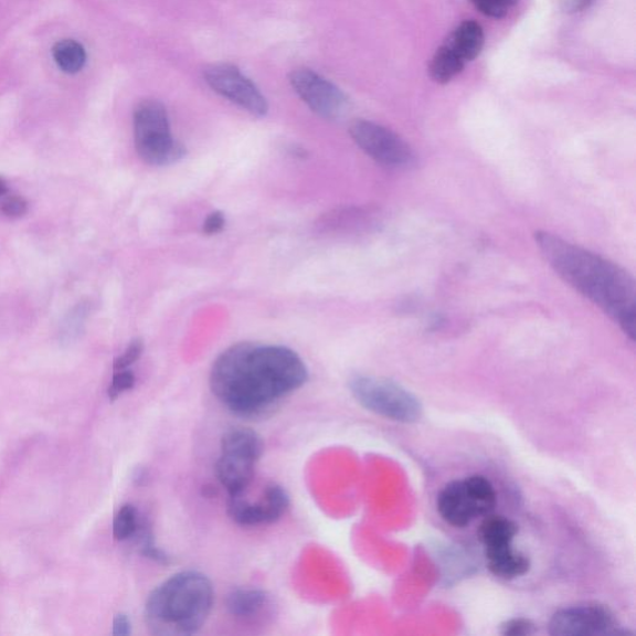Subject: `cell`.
Masks as SVG:
<instances>
[{
    "label": "cell",
    "instance_id": "cell-4",
    "mask_svg": "<svg viewBox=\"0 0 636 636\" xmlns=\"http://www.w3.org/2000/svg\"><path fill=\"white\" fill-rule=\"evenodd\" d=\"M136 151L147 165L163 167L181 161L183 144L172 136L167 109L157 99H145L134 113Z\"/></svg>",
    "mask_w": 636,
    "mask_h": 636
},
{
    "label": "cell",
    "instance_id": "cell-14",
    "mask_svg": "<svg viewBox=\"0 0 636 636\" xmlns=\"http://www.w3.org/2000/svg\"><path fill=\"white\" fill-rule=\"evenodd\" d=\"M487 569L502 580H516L531 570V562L527 556L513 549L512 543L486 549Z\"/></svg>",
    "mask_w": 636,
    "mask_h": 636
},
{
    "label": "cell",
    "instance_id": "cell-5",
    "mask_svg": "<svg viewBox=\"0 0 636 636\" xmlns=\"http://www.w3.org/2000/svg\"><path fill=\"white\" fill-rule=\"evenodd\" d=\"M263 453L262 436L248 427H233L223 435L214 471L229 497L243 496L248 489Z\"/></svg>",
    "mask_w": 636,
    "mask_h": 636
},
{
    "label": "cell",
    "instance_id": "cell-17",
    "mask_svg": "<svg viewBox=\"0 0 636 636\" xmlns=\"http://www.w3.org/2000/svg\"><path fill=\"white\" fill-rule=\"evenodd\" d=\"M465 66L462 60L443 44L432 57L430 73L435 83L447 84L459 75Z\"/></svg>",
    "mask_w": 636,
    "mask_h": 636
},
{
    "label": "cell",
    "instance_id": "cell-11",
    "mask_svg": "<svg viewBox=\"0 0 636 636\" xmlns=\"http://www.w3.org/2000/svg\"><path fill=\"white\" fill-rule=\"evenodd\" d=\"M294 92L315 114L327 119L341 117L348 98L335 84L310 68H297L290 75Z\"/></svg>",
    "mask_w": 636,
    "mask_h": 636
},
{
    "label": "cell",
    "instance_id": "cell-13",
    "mask_svg": "<svg viewBox=\"0 0 636 636\" xmlns=\"http://www.w3.org/2000/svg\"><path fill=\"white\" fill-rule=\"evenodd\" d=\"M225 606L235 619L253 621L268 613L273 606L272 595L257 589H237L227 594Z\"/></svg>",
    "mask_w": 636,
    "mask_h": 636
},
{
    "label": "cell",
    "instance_id": "cell-15",
    "mask_svg": "<svg viewBox=\"0 0 636 636\" xmlns=\"http://www.w3.org/2000/svg\"><path fill=\"white\" fill-rule=\"evenodd\" d=\"M444 45L451 49L465 65L469 64L483 52L485 45L484 29L474 20H466L453 30Z\"/></svg>",
    "mask_w": 636,
    "mask_h": 636
},
{
    "label": "cell",
    "instance_id": "cell-28",
    "mask_svg": "<svg viewBox=\"0 0 636 636\" xmlns=\"http://www.w3.org/2000/svg\"><path fill=\"white\" fill-rule=\"evenodd\" d=\"M8 193V186L4 181V179L0 178V197Z\"/></svg>",
    "mask_w": 636,
    "mask_h": 636
},
{
    "label": "cell",
    "instance_id": "cell-3",
    "mask_svg": "<svg viewBox=\"0 0 636 636\" xmlns=\"http://www.w3.org/2000/svg\"><path fill=\"white\" fill-rule=\"evenodd\" d=\"M213 605L211 580L201 572L183 571L169 576L148 595L145 619L155 635H193L203 628Z\"/></svg>",
    "mask_w": 636,
    "mask_h": 636
},
{
    "label": "cell",
    "instance_id": "cell-6",
    "mask_svg": "<svg viewBox=\"0 0 636 636\" xmlns=\"http://www.w3.org/2000/svg\"><path fill=\"white\" fill-rule=\"evenodd\" d=\"M348 388L354 400L367 411L398 423L411 424L421 420L423 405L404 386L385 378L356 374Z\"/></svg>",
    "mask_w": 636,
    "mask_h": 636
},
{
    "label": "cell",
    "instance_id": "cell-27",
    "mask_svg": "<svg viewBox=\"0 0 636 636\" xmlns=\"http://www.w3.org/2000/svg\"><path fill=\"white\" fill-rule=\"evenodd\" d=\"M593 0H562V7L566 13H579L589 8Z\"/></svg>",
    "mask_w": 636,
    "mask_h": 636
},
{
    "label": "cell",
    "instance_id": "cell-20",
    "mask_svg": "<svg viewBox=\"0 0 636 636\" xmlns=\"http://www.w3.org/2000/svg\"><path fill=\"white\" fill-rule=\"evenodd\" d=\"M477 9L486 17L501 19L519 3V0H471Z\"/></svg>",
    "mask_w": 636,
    "mask_h": 636
},
{
    "label": "cell",
    "instance_id": "cell-9",
    "mask_svg": "<svg viewBox=\"0 0 636 636\" xmlns=\"http://www.w3.org/2000/svg\"><path fill=\"white\" fill-rule=\"evenodd\" d=\"M549 626L550 634L556 636H604L623 633L614 614L598 603L560 610L553 614Z\"/></svg>",
    "mask_w": 636,
    "mask_h": 636
},
{
    "label": "cell",
    "instance_id": "cell-26",
    "mask_svg": "<svg viewBox=\"0 0 636 636\" xmlns=\"http://www.w3.org/2000/svg\"><path fill=\"white\" fill-rule=\"evenodd\" d=\"M131 634V622L125 614H118L114 619V635L126 636Z\"/></svg>",
    "mask_w": 636,
    "mask_h": 636
},
{
    "label": "cell",
    "instance_id": "cell-2",
    "mask_svg": "<svg viewBox=\"0 0 636 636\" xmlns=\"http://www.w3.org/2000/svg\"><path fill=\"white\" fill-rule=\"evenodd\" d=\"M534 241L545 262L563 280L598 306L634 341L636 286L618 264L550 232H537Z\"/></svg>",
    "mask_w": 636,
    "mask_h": 636
},
{
    "label": "cell",
    "instance_id": "cell-8",
    "mask_svg": "<svg viewBox=\"0 0 636 636\" xmlns=\"http://www.w3.org/2000/svg\"><path fill=\"white\" fill-rule=\"evenodd\" d=\"M350 135L358 147L377 163L394 169L410 168L415 162L413 149L401 136L384 126L357 119Z\"/></svg>",
    "mask_w": 636,
    "mask_h": 636
},
{
    "label": "cell",
    "instance_id": "cell-19",
    "mask_svg": "<svg viewBox=\"0 0 636 636\" xmlns=\"http://www.w3.org/2000/svg\"><path fill=\"white\" fill-rule=\"evenodd\" d=\"M139 517L134 505H124L114 520V537L117 541L131 539L138 531Z\"/></svg>",
    "mask_w": 636,
    "mask_h": 636
},
{
    "label": "cell",
    "instance_id": "cell-10",
    "mask_svg": "<svg viewBox=\"0 0 636 636\" xmlns=\"http://www.w3.org/2000/svg\"><path fill=\"white\" fill-rule=\"evenodd\" d=\"M205 83L213 92L257 117L266 116L268 104L261 89L234 65L216 64L205 68Z\"/></svg>",
    "mask_w": 636,
    "mask_h": 636
},
{
    "label": "cell",
    "instance_id": "cell-7",
    "mask_svg": "<svg viewBox=\"0 0 636 636\" xmlns=\"http://www.w3.org/2000/svg\"><path fill=\"white\" fill-rule=\"evenodd\" d=\"M496 505L495 487L483 475H471L445 485L436 499L437 512L456 529H465L480 517L491 515Z\"/></svg>",
    "mask_w": 636,
    "mask_h": 636
},
{
    "label": "cell",
    "instance_id": "cell-1",
    "mask_svg": "<svg viewBox=\"0 0 636 636\" xmlns=\"http://www.w3.org/2000/svg\"><path fill=\"white\" fill-rule=\"evenodd\" d=\"M307 380V367L292 348L255 342L226 348L209 375L216 400L241 416L261 415Z\"/></svg>",
    "mask_w": 636,
    "mask_h": 636
},
{
    "label": "cell",
    "instance_id": "cell-21",
    "mask_svg": "<svg viewBox=\"0 0 636 636\" xmlns=\"http://www.w3.org/2000/svg\"><path fill=\"white\" fill-rule=\"evenodd\" d=\"M136 383L135 374L131 371L123 370L117 371L114 375L112 385L108 388V396L112 401H116L124 392L132 390Z\"/></svg>",
    "mask_w": 636,
    "mask_h": 636
},
{
    "label": "cell",
    "instance_id": "cell-24",
    "mask_svg": "<svg viewBox=\"0 0 636 636\" xmlns=\"http://www.w3.org/2000/svg\"><path fill=\"white\" fill-rule=\"evenodd\" d=\"M2 212L8 218H20L28 213V202L22 197H10L2 205Z\"/></svg>",
    "mask_w": 636,
    "mask_h": 636
},
{
    "label": "cell",
    "instance_id": "cell-18",
    "mask_svg": "<svg viewBox=\"0 0 636 636\" xmlns=\"http://www.w3.org/2000/svg\"><path fill=\"white\" fill-rule=\"evenodd\" d=\"M56 65L66 74L82 72L86 64V52L82 44L72 39L62 40L53 49Z\"/></svg>",
    "mask_w": 636,
    "mask_h": 636
},
{
    "label": "cell",
    "instance_id": "cell-22",
    "mask_svg": "<svg viewBox=\"0 0 636 636\" xmlns=\"http://www.w3.org/2000/svg\"><path fill=\"white\" fill-rule=\"evenodd\" d=\"M144 352V342L141 340H134L129 346L126 348V351L116 358L114 362V370L123 371L127 370L128 367H131L139 360V357L142 356Z\"/></svg>",
    "mask_w": 636,
    "mask_h": 636
},
{
    "label": "cell",
    "instance_id": "cell-12",
    "mask_svg": "<svg viewBox=\"0 0 636 636\" xmlns=\"http://www.w3.org/2000/svg\"><path fill=\"white\" fill-rule=\"evenodd\" d=\"M290 506V496L283 486L268 484L261 500L255 502L243 496L229 497L227 513L239 526L255 527L272 524L280 520Z\"/></svg>",
    "mask_w": 636,
    "mask_h": 636
},
{
    "label": "cell",
    "instance_id": "cell-25",
    "mask_svg": "<svg viewBox=\"0 0 636 636\" xmlns=\"http://www.w3.org/2000/svg\"><path fill=\"white\" fill-rule=\"evenodd\" d=\"M225 223L226 219L222 212H213L204 221L203 233L209 236L219 234L225 227Z\"/></svg>",
    "mask_w": 636,
    "mask_h": 636
},
{
    "label": "cell",
    "instance_id": "cell-23",
    "mask_svg": "<svg viewBox=\"0 0 636 636\" xmlns=\"http://www.w3.org/2000/svg\"><path fill=\"white\" fill-rule=\"evenodd\" d=\"M536 632V626L530 619L515 618L507 621L501 626V633L509 636H527Z\"/></svg>",
    "mask_w": 636,
    "mask_h": 636
},
{
    "label": "cell",
    "instance_id": "cell-16",
    "mask_svg": "<svg viewBox=\"0 0 636 636\" xmlns=\"http://www.w3.org/2000/svg\"><path fill=\"white\" fill-rule=\"evenodd\" d=\"M519 527L504 516L489 515L485 517L479 529V539L485 549H492L504 544L513 543Z\"/></svg>",
    "mask_w": 636,
    "mask_h": 636
}]
</instances>
